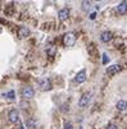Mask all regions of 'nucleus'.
I'll use <instances>...</instances> for the list:
<instances>
[{
  "label": "nucleus",
  "mask_w": 127,
  "mask_h": 129,
  "mask_svg": "<svg viewBox=\"0 0 127 129\" xmlns=\"http://www.w3.org/2000/svg\"><path fill=\"white\" fill-rule=\"evenodd\" d=\"M63 44H64L66 46H68V47L73 46V45L76 44V36H75V33H72V32L66 33L64 37H63Z\"/></svg>",
  "instance_id": "1"
},
{
  "label": "nucleus",
  "mask_w": 127,
  "mask_h": 129,
  "mask_svg": "<svg viewBox=\"0 0 127 129\" xmlns=\"http://www.w3.org/2000/svg\"><path fill=\"white\" fill-rule=\"evenodd\" d=\"M37 86L41 91H49L51 88V83L48 78H41V79H37Z\"/></svg>",
  "instance_id": "2"
},
{
  "label": "nucleus",
  "mask_w": 127,
  "mask_h": 129,
  "mask_svg": "<svg viewBox=\"0 0 127 129\" xmlns=\"http://www.w3.org/2000/svg\"><path fill=\"white\" fill-rule=\"evenodd\" d=\"M91 93L90 92H86V93H83L82 96H81V99H80V101H78V106L80 107H86L87 105H89V102H90V100H91Z\"/></svg>",
  "instance_id": "3"
},
{
  "label": "nucleus",
  "mask_w": 127,
  "mask_h": 129,
  "mask_svg": "<svg viewBox=\"0 0 127 129\" xmlns=\"http://www.w3.org/2000/svg\"><path fill=\"white\" fill-rule=\"evenodd\" d=\"M33 95H35V89H33L32 87H25V88L22 89V97L26 99V100L32 99Z\"/></svg>",
  "instance_id": "4"
},
{
  "label": "nucleus",
  "mask_w": 127,
  "mask_h": 129,
  "mask_svg": "<svg viewBox=\"0 0 127 129\" xmlns=\"http://www.w3.org/2000/svg\"><path fill=\"white\" fill-rule=\"evenodd\" d=\"M8 119L13 124L19 121V113H18V110H10L9 114H8Z\"/></svg>",
  "instance_id": "5"
},
{
  "label": "nucleus",
  "mask_w": 127,
  "mask_h": 129,
  "mask_svg": "<svg viewBox=\"0 0 127 129\" xmlns=\"http://www.w3.org/2000/svg\"><path fill=\"white\" fill-rule=\"evenodd\" d=\"M118 72H121V65L119 64H113V65H111L109 68L107 69V74L108 76H114V74H117Z\"/></svg>",
  "instance_id": "6"
},
{
  "label": "nucleus",
  "mask_w": 127,
  "mask_h": 129,
  "mask_svg": "<svg viewBox=\"0 0 127 129\" xmlns=\"http://www.w3.org/2000/svg\"><path fill=\"white\" fill-rule=\"evenodd\" d=\"M112 39H113V35H112V32H109V31L103 32L101 36H100V40H101L103 42H109Z\"/></svg>",
  "instance_id": "7"
},
{
  "label": "nucleus",
  "mask_w": 127,
  "mask_h": 129,
  "mask_svg": "<svg viewBox=\"0 0 127 129\" xmlns=\"http://www.w3.org/2000/svg\"><path fill=\"white\" fill-rule=\"evenodd\" d=\"M68 17H69V9L68 8H64L59 12V19L60 21H66L68 19Z\"/></svg>",
  "instance_id": "8"
},
{
  "label": "nucleus",
  "mask_w": 127,
  "mask_h": 129,
  "mask_svg": "<svg viewBox=\"0 0 127 129\" xmlns=\"http://www.w3.org/2000/svg\"><path fill=\"white\" fill-rule=\"evenodd\" d=\"M28 35H30V29L26 28V27H21L19 31H18V36H19L21 39H26V37H28Z\"/></svg>",
  "instance_id": "9"
},
{
  "label": "nucleus",
  "mask_w": 127,
  "mask_h": 129,
  "mask_svg": "<svg viewBox=\"0 0 127 129\" xmlns=\"http://www.w3.org/2000/svg\"><path fill=\"white\" fill-rule=\"evenodd\" d=\"M86 81V70H81L76 76V82L77 83H83Z\"/></svg>",
  "instance_id": "10"
},
{
  "label": "nucleus",
  "mask_w": 127,
  "mask_h": 129,
  "mask_svg": "<svg viewBox=\"0 0 127 129\" xmlns=\"http://www.w3.org/2000/svg\"><path fill=\"white\" fill-rule=\"evenodd\" d=\"M117 12H118L119 14H126V13H127V3H126V2L119 3L118 7H117Z\"/></svg>",
  "instance_id": "11"
},
{
  "label": "nucleus",
  "mask_w": 127,
  "mask_h": 129,
  "mask_svg": "<svg viewBox=\"0 0 127 129\" xmlns=\"http://www.w3.org/2000/svg\"><path fill=\"white\" fill-rule=\"evenodd\" d=\"M26 126H27L28 129H35L36 126H37V121H36L33 118L27 119V121H26Z\"/></svg>",
  "instance_id": "12"
},
{
  "label": "nucleus",
  "mask_w": 127,
  "mask_h": 129,
  "mask_svg": "<svg viewBox=\"0 0 127 129\" xmlns=\"http://www.w3.org/2000/svg\"><path fill=\"white\" fill-rule=\"evenodd\" d=\"M117 109L119 110V111H124V110H127V101H118L117 102Z\"/></svg>",
  "instance_id": "13"
},
{
  "label": "nucleus",
  "mask_w": 127,
  "mask_h": 129,
  "mask_svg": "<svg viewBox=\"0 0 127 129\" xmlns=\"http://www.w3.org/2000/svg\"><path fill=\"white\" fill-rule=\"evenodd\" d=\"M91 2H82V9L85 10V12H87L90 8H91Z\"/></svg>",
  "instance_id": "14"
},
{
  "label": "nucleus",
  "mask_w": 127,
  "mask_h": 129,
  "mask_svg": "<svg viewBox=\"0 0 127 129\" xmlns=\"http://www.w3.org/2000/svg\"><path fill=\"white\" fill-rule=\"evenodd\" d=\"M55 52H57V49H55V47H54V46L46 50V54L49 55V56H54V55H55Z\"/></svg>",
  "instance_id": "15"
},
{
  "label": "nucleus",
  "mask_w": 127,
  "mask_h": 129,
  "mask_svg": "<svg viewBox=\"0 0 127 129\" xmlns=\"http://www.w3.org/2000/svg\"><path fill=\"white\" fill-rule=\"evenodd\" d=\"M14 95H15V92H14V91H9V92H7L4 96H5L7 99H9V100H14V97H15Z\"/></svg>",
  "instance_id": "16"
},
{
  "label": "nucleus",
  "mask_w": 127,
  "mask_h": 129,
  "mask_svg": "<svg viewBox=\"0 0 127 129\" xmlns=\"http://www.w3.org/2000/svg\"><path fill=\"white\" fill-rule=\"evenodd\" d=\"M108 60H109V58L107 56V54H103V63H104V64H107V63H108Z\"/></svg>",
  "instance_id": "17"
},
{
  "label": "nucleus",
  "mask_w": 127,
  "mask_h": 129,
  "mask_svg": "<svg viewBox=\"0 0 127 129\" xmlns=\"http://www.w3.org/2000/svg\"><path fill=\"white\" fill-rule=\"evenodd\" d=\"M64 129H72V123H66Z\"/></svg>",
  "instance_id": "18"
},
{
  "label": "nucleus",
  "mask_w": 127,
  "mask_h": 129,
  "mask_svg": "<svg viewBox=\"0 0 127 129\" xmlns=\"http://www.w3.org/2000/svg\"><path fill=\"white\" fill-rule=\"evenodd\" d=\"M107 129H118V126L117 125H114V124H111V125H108V128Z\"/></svg>",
  "instance_id": "19"
},
{
  "label": "nucleus",
  "mask_w": 127,
  "mask_h": 129,
  "mask_svg": "<svg viewBox=\"0 0 127 129\" xmlns=\"http://www.w3.org/2000/svg\"><path fill=\"white\" fill-rule=\"evenodd\" d=\"M95 17H96V13L94 12V13H91V14H90V19H95Z\"/></svg>",
  "instance_id": "20"
},
{
  "label": "nucleus",
  "mask_w": 127,
  "mask_h": 129,
  "mask_svg": "<svg viewBox=\"0 0 127 129\" xmlns=\"http://www.w3.org/2000/svg\"><path fill=\"white\" fill-rule=\"evenodd\" d=\"M19 129H25V128H23V126H22V124H21V126H19Z\"/></svg>",
  "instance_id": "21"
},
{
  "label": "nucleus",
  "mask_w": 127,
  "mask_h": 129,
  "mask_svg": "<svg viewBox=\"0 0 127 129\" xmlns=\"http://www.w3.org/2000/svg\"><path fill=\"white\" fill-rule=\"evenodd\" d=\"M0 33H2V27H0Z\"/></svg>",
  "instance_id": "22"
}]
</instances>
